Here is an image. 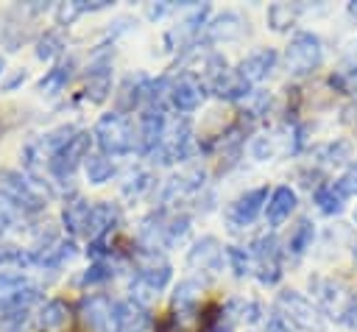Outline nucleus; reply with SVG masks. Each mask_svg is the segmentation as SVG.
I'll return each instance as SVG.
<instances>
[{
	"instance_id": "f257e3e1",
	"label": "nucleus",
	"mask_w": 357,
	"mask_h": 332,
	"mask_svg": "<svg viewBox=\"0 0 357 332\" xmlns=\"http://www.w3.org/2000/svg\"><path fill=\"white\" fill-rule=\"evenodd\" d=\"M190 234V218L184 212H170V209H156L142 220L139 229V246L142 248H153V251H165L173 248L178 243H184V237Z\"/></svg>"
},
{
	"instance_id": "f03ea898",
	"label": "nucleus",
	"mask_w": 357,
	"mask_h": 332,
	"mask_svg": "<svg viewBox=\"0 0 357 332\" xmlns=\"http://www.w3.org/2000/svg\"><path fill=\"white\" fill-rule=\"evenodd\" d=\"M273 315L282 324L284 332L298 329V332H324L326 321L324 312L298 290H282L273 301Z\"/></svg>"
},
{
	"instance_id": "7ed1b4c3",
	"label": "nucleus",
	"mask_w": 357,
	"mask_h": 332,
	"mask_svg": "<svg viewBox=\"0 0 357 332\" xmlns=\"http://www.w3.org/2000/svg\"><path fill=\"white\" fill-rule=\"evenodd\" d=\"M92 139L103 156H123L137 148V128L131 126V120L126 114L109 112L95 123Z\"/></svg>"
},
{
	"instance_id": "20e7f679",
	"label": "nucleus",
	"mask_w": 357,
	"mask_h": 332,
	"mask_svg": "<svg viewBox=\"0 0 357 332\" xmlns=\"http://www.w3.org/2000/svg\"><path fill=\"white\" fill-rule=\"evenodd\" d=\"M324 61V42L312 31H296L284 47V67L290 75H310Z\"/></svg>"
},
{
	"instance_id": "39448f33",
	"label": "nucleus",
	"mask_w": 357,
	"mask_h": 332,
	"mask_svg": "<svg viewBox=\"0 0 357 332\" xmlns=\"http://www.w3.org/2000/svg\"><path fill=\"white\" fill-rule=\"evenodd\" d=\"M310 287L315 293V299L324 304V310L337 318L340 324H349V326H357V299L335 279H310Z\"/></svg>"
},
{
	"instance_id": "423d86ee",
	"label": "nucleus",
	"mask_w": 357,
	"mask_h": 332,
	"mask_svg": "<svg viewBox=\"0 0 357 332\" xmlns=\"http://www.w3.org/2000/svg\"><path fill=\"white\" fill-rule=\"evenodd\" d=\"M190 151H192V126H190L187 117H178V120H167L162 142L151 153V159L159 162V165H170V162L187 159Z\"/></svg>"
},
{
	"instance_id": "0eeeda50",
	"label": "nucleus",
	"mask_w": 357,
	"mask_h": 332,
	"mask_svg": "<svg viewBox=\"0 0 357 332\" xmlns=\"http://www.w3.org/2000/svg\"><path fill=\"white\" fill-rule=\"evenodd\" d=\"M0 193H6L11 201H17L28 215L42 212L47 204V193H42V184L33 179H25L17 170H6L0 173Z\"/></svg>"
},
{
	"instance_id": "6e6552de",
	"label": "nucleus",
	"mask_w": 357,
	"mask_h": 332,
	"mask_svg": "<svg viewBox=\"0 0 357 332\" xmlns=\"http://www.w3.org/2000/svg\"><path fill=\"white\" fill-rule=\"evenodd\" d=\"M251 262H254V276L262 285H276L282 279V246L273 234H262L251 243Z\"/></svg>"
},
{
	"instance_id": "1a4fd4ad",
	"label": "nucleus",
	"mask_w": 357,
	"mask_h": 332,
	"mask_svg": "<svg viewBox=\"0 0 357 332\" xmlns=\"http://www.w3.org/2000/svg\"><path fill=\"white\" fill-rule=\"evenodd\" d=\"M89 142H92V134L78 128L75 137H73L61 151H56V153L50 156V162H47V173H50V179H56V181H67V179L75 173V167L89 156Z\"/></svg>"
},
{
	"instance_id": "9d476101",
	"label": "nucleus",
	"mask_w": 357,
	"mask_h": 332,
	"mask_svg": "<svg viewBox=\"0 0 357 332\" xmlns=\"http://www.w3.org/2000/svg\"><path fill=\"white\" fill-rule=\"evenodd\" d=\"M170 276H173V268L162 251L142 248V246L134 248V279L151 285L153 290H162L170 282Z\"/></svg>"
},
{
	"instance_id": "9b49d317",
	"label": "nucleus",
	"mask_w": 357,
	"mask_h": 332,
	"mask_svg": "<svg viewBox=\"0 0 357 332\" xmlns=\"http://www.w3.org/2000/svg\"><path fill=\"white\" fill-rule=\"evenodd\" d=\"M206 98V86L192 75V73H178L176 78H170V89H167V103L178 112V114H190L195 112Z\"/></svg>"
},
{
	"instance_id": "f8f14e48",
	"label": "nucleus",
	"mask_w": 357,
	"mask_h": 332,
	"mask_svg": "<svg viewBox=\"0 0 357 332\" xmlns=\"http://www.w3.org/2000/svg\"><path fill=\"white\" fill-rule=\"evenodd\" d=\"M265 201H268V187H254L245 190L243 195H237L229 206H226V223L231 229H245L257 220L259 212H265Z\"/></svg>"
},
{
	"instance_id": "ddd939ff",
	"label": "nucleus",
	"mask_w": 357,
	"mask_h": 332,
	"mask_svg": "<svg viewBox=\"0 0 357 332\" xmlns=\"http://www.w3.org/2000/svg\"><path fill=\"white\" fill-rule=\"evenodd\" d=\"M114 307H117V301H112L103 293L84 296L81 299V307H78L81 324L89 332H114Z\"/></svg>"
},
{
	"instance_id": "4468645a",
	"label": "nucleus",
	"mask_w": 357,
	"mask_h": 332,
	"mask_svg": "<svg viewBox=\"0 0 357 332\" xmlns=\"http://www.w3.org/2000/svg\"><path fill=\"white\" fill-rule=\"evenodd\" d=\"M165 126H167L165 109H142L139 126H137V148H139V153L151 156L159 148L162 134H165Z\"/></svg>"
},
{
	"instance_id": "2eb2a0df",
	"label": "nucleus",
	"mask_w": 357,
	"mask_h": 332,
	"mask_svg": "<svg viewBox=\"0 0 357 332\" xmlns=\"http://www.w3.org/2000/svg\"><path fill=\"white\" fill-rule=\"evenodd\" d=\"M276 61H279V56H276V50H273V47H259V50L248 53V56H245L234 70H237V75H240L248 86H254V84L265 81V78L273 73Z\"/></svg>"
},
{
	"instance_id": "dca6fc26",
	"label": "nucleus",
	"mask_w": 357,
	"mask_h": 332,
	"mask_svg": "<svg viewBox=\"0 0 357 332\" xmlns=\"http://www.w3.org/2000/svg\"><path fill=\"white\" fill-rule=\"evenodd\" d=\"M226 257V246L218 243V237H201L190 254H187V265L192 271H206V273H218Z\"/></svg>"
},
{
	"instance_id": "f3484780",
	"label": "nucleus",
	"mask_w": 357,
	"mask_h": 332,
	"mask_svg": "<svg viewBox=\"0 0 357 332\" xmlns=\"http://www.w3.org/2000/svg\"><path fill=\"white\" fill-rule=\"evenodd\" d=\"M117 220H120L117 206H114V204H106V201H98V204H92V209H89L84 237H86L89 243H95V240H109V234L114 232Z\"/></svg>"
},
{
	"instance_id": "a211bd4d",
	"label": "nucleus",
	"mask_w": 357,
	"mask_h": 332,
	"mask_svg": "<svg viewBox=\"0 0 357 332\" xmlns=\"http://www.w3.org/2000/svg\"><path fill=\"white\" fill-rule=\"evenodd\" d=\"M243 31H245V20L234 11H223L204 25L201 39L204 42H231V39H240Z\"/></svg>"
},
{
	"instance_id": "6ab92c4d",
	"label": "nucleus",
	"mask_w": 357,
	"mask_h": 332,
	"mask_svg": "<svg viewBox=\"0 0 357 332\" xmlns=\"http://www.w3.org/2000/svg\"><path fill=\"white\" fill-rule=\"evenodd\" d=\"M293 209H296V190H290L287 184L276 187V190L268 195V201H265V220H268V226H271V229L282 226V223L290 218Z\"/></svg>"
},
{
	"instance_id": "aec40b11",
	"label": "nucleus",
	"mask_w": 357,
	"mask_h": 332,
	"mask_svg": "<svg viewBox=\"0 0 357 332\" xmlns=\"http://www.w3.org/2000/svg\"><path fill=\"white\" fill-rule=\"evenodd\" d=\"M151 326V315L145 307L128 301H117L114 307V332H145Z\"/></svg>"
},
{
	"instance_id": "412c9836",
	"label": "nucleus",
	"mask_w": 357,
	"mask_h": 332,
	"mask_svg": "<svg viewBox=\"0 0 357 332\" xmlns=\"http://www.w3.org/2000/svg\"><path fill=\"white\" fill-rule=\"evenodd\" d=\"M70 324V304L64 299H50L39 307L36 329L39 332H64Z\"/></svg>"
},
{
	"instance_id": "4be33fe9",
	"label": "nucleus",
	"mask_w": 357,
	"mask_h": 332,
	"mask_svg": "<svg viewBox=\"0 0 357 332\" xmlns=\"http://www.w3.org/2000/svg\"><path fill=\"white\" fill-rule=\"evenodd\" d=\"M112 92V67L109 61H95L86 73V86H84V95L89 103H103Z\"/></svg>"
},
{
	"instance_id": "5701e85b",
	"label": "nucleus",
	"mask_w": 357,
	"mask_h": 332,
	"mask_svg": "<svg viewBox=\"0 0 357 332\" xmlns=\"http://www.w3.org/2000/svg\"><path fill=\"white\" fill-rule=\"evenodd\" d=\"M89 209L92 204L84 198V195H70V201L64 204L61 209V220H64V229L73 234V237H84V229H86V218H89Z\"/></svg>"
},
{
	"instance_id": "b1692460",
	"label": "nucleus",
	"mask_w": 357,
	"mask_h": 332,
	"mask_svg": "<svg viewBox=\"0 0 357 332\" xmlns=\"http://www.w3.org/2000/svg\"><path fill=\"white\" fill-rule=\"evenodd\" d=\"M204 187V167H187L184 173L173 176L167 184H165V193H162V201H170V198H181L187 193H195Z\"/></svg>"
},
{
	"instance_id": "393cba45",
	"label": "nucleus",
	"mask_w": 357,
	"mask_h": 332,
	"mask_svg": "<svg viewBox=\"0 0 357 332\" xmlns=\"http://www.w3.org/2000/svg\"><path fill=\"white\" fill-rule=\"evenodd\" d=\"M312 201H315V206H318L324 215H340L343 206H346V195L340 193V187H337L335 181L318 184L315 193H312Z\"/></svg>"
},
{
	"instance_id": "a878e982",
	"label": "nucleus",
	"mask_w": 357,
	"mask_h": 332,
	"mask_svg": "<svg viewBox=\"0 0 357 332\" xmlns=\"http://www.w3.org/2000/svg\"><path fill=\"white\" fill-rule=\"evenodd\" d=\"M73 78V61H59L56 67H50L42 81H39V92L42 95H59Z\"/></svg>"
},
{
	"instance_id": "bb28decb",
	"label": "nucleus",
	"mask_w": 357,
	"mask_h": 332,
	"mask_svg": "<svg viewBox=\"0 0 357 332\" xmlns=\"http://www.w3.org/2000/svg\"><path fill=\"white\" fill-rule=\"evenodd\" d=\"M312 237H315V226L310 218H301L293 229H290V237H287V251L293 257H301L310 246H312Z\"/></svg>"
},
{
	"instance_id": "cd10ccee",
	"label": "nucleus",
	"mask_w": 357,
	"mask_h": 332,
	"mask_svg": "<svg viewBox=\"0 0 357 332\" xmlns=\"http://www.w3.org/2000/svg\"><path fill=\"white\" fill-rule=\"evenodd\" d=\"M84 167H86L89 184H106L114 176V162L109 156H103V153H89L84 159Z\"/></svg>"
},
{
	"instance_id": "c85d7f7f",
	"label": "nucleus",
	"mask_w": 357,
	"mask_h": 332,
	"mask_svg": "<svg viewBox=\"0 0 357 332\" xmlns=\"http://www.w3.org/2000/svg\"><path fill=\"white\" fill-rule=\"evenodd\" d=\"M109 0H98V3H86V0H73V3H59L56 6V20L59 25H70L75 17L86 14V11H98V8H106Z\"/></svg>"
},
{
	"instance_id": "c756f323",
	"label": "nucleus",
	"mask_w": 357,
	"mask_h": 332,
	"mask_svg": "<svg viewBox=\"0 0 357 332\" xmlns=\"http://www.w3.org/2000/svg\"><path fill=\"white\" fill-rule=\"evenodd\" d=\"M296 17H298V6H290V3H273L268 6V14H265L273 31H287L296 22Z\"/></svg>"
},
{
	"instance_id": "7c9ffc66",
	"label": "nucleus",
	"mask_w": 357,
	"mask_h": 332,
	"mask_svg": "<svg viewBox=\"0 0 357 332\" xmlns=\"http://www.w3.org/2000/svg\"><path fill=\"white\" fill-rule=\"evenodd\" d=\"M226 262L234 271L237 279H245L254 273V262H251V251L243 246H226Z\"/></svg>"
},
{
	"instance_id": "2f4dec72",
	"label": "nucleus",
	"mask_w": 357,
	"mask_h": 332,
	"mask_svg": "<svg viewBox=\"0 0 357 332\" xmlns=\"http://www.w3.org/2000/svg\"><path fill=\"white\" fill-rule=\"evenodd\" d=\"M25 218H28V212H25L17 201H11L6 193H0V232L14 229V226L22 223Z\"/></svg>"
},
{
	"instance_id": "473e14b6",
	"label": "nucleus",
	"mask_w": 357,
	"mask_h": 332,
	"mask_svg": "<svg viewBox=\"0 0 357 332\" xmlns=\"http://www.w3.org/2000/svg\"><path fill=\"white\" fill-rule=\"evenodd\" d=\"M329 86L340 95H357V64L340 67L329 75Z\"/></svg>"
},
{
	"instance_id": "72a5a7b5",
	"label": "nucleus",
	"mask_w": 357,
	"mask_h": 332,
	"mask_svg": "<svg viewBox=\"0 0 357 332\" xmlns=\"http://www.w3.org/2000/svg\"><path fill=\"white\" fill-rule=\"evenodd\" d=\"M61 50H64V39H61L59 31H47V33L36 42V59H42V61L56 59Z\"/></svg>"
},
{
	"instance_id": "f704fd0d",
	"label": "nucleus",
	"mask_w": 357,
	"mask_h": 332,
	"mask_svg": "<svg viewBox=\"0 0 357 332\" xmlns=\"http://www.w3.org/2000/svg\"><path fill=\"white\" fill-rule=\"evenodd\" d=\"M151 187H153V176L145 173V170H134V173L128 176V181L123 184V195H126V198H139V195H145Z\"/></svg>"
},
{
	"instance_id": "c9c22d12",
	"label": "nucleus",
	"mask_w": 357,
	"mask_h": 332,
	"mask_svg": "<svg viewBox=\"0 0 357 332\" xmlns=\"http://www.w3.org/2000/svg\"><path fill=\"white\" fill-rule=\"evenodd\" d=\"M112 273H114V271H112V262L95 259V262L78 276V285H89V287H92V285H103L106 279H112Z\"/></svg>"
},
{
	"instance_id": "e433bc0d",
	"label": "nucleus",
	"mask_w": 357,
	"mask_h": 332,
	"mask_svg": "<svg viewBox=\"0 0 357 332\" xmlns=\"http://www.w3.org/2000/svg\"><path fill=\"white\" fill-rule=\"evenodd\" d=\"M349 153H351V145H349L346 139H337V142L324 145V148L318 151V159H321L324 165H340V162L349 159Z\"/></svg>"
},
{
	"instance_id": "4c0bfd02",
	"label": "nucleus",
	"mask_w": 357,
	"mask_h": 332,
	"mask_svg": "<svg viewBox=\"0 0 357 332\" xmlns=\"http://www.w3.org/2000/svg\"><path fill=\"white\" fill-rule=\"evenodd\" d=\"M335 184L340 187V193H343L346 198H349V195H357V165H351Z\"/></svg>"
},
{
	"instance_id": "58836bf2",
	"label": "nucleus",
	"mask_w": 357,
	"mask_h": 332,
	"mask_svg": "<svg viewBox=\"0 0 357 332\" xmlns=\"http://www.w3.org/2000/svg\"><path fill=\"white\" fill-rule=\"evenodd\" d=\"M25 78H28V73H25V70H14L11 75H6V78H3L0 89H3V92H14V89H17V86H20Z\"/></svg>"
},
{
	"instance_id": "ea45409f",
	"label": "nucleus",
	"mask_w": 357,
	"mask_h": 332,
	"mask_svg": "<svg viewBox=\"0 0 357 332\" xmlns=\"http://www.w3.org/2000/svg\"><path fill=\"white\" fill-rule=\"evenodd\" d=\"M346 8H349V14H351V17H354V20H357V0H351V3H349V6H346Z\"/></svg>"
},
{
	"instance_id": "a19ab883",
	"label": "nucleus",
	"mask_w": 357,
	"mask_h": 332,
	"mask_svg": "<svg viewBox=\"0 0 357 332\" xmlns=\"http://www.w3.org/2000/svg\"><path fill=\"white\" fill-rule=\"evenodd\" d=\"M209 332H229V326H220V324H218V326H212Z\"/></svg>"
},
{
	"instance_id": "79ce46f5",
	"label": "nucleus",
	"mask_w": 357,
	"mask_h": 332,
	"mask_svg": "<svg viewBox=\"0 0 357 332\" xmlns=\"http://www.w3.org/2000/svg\"><path fill=\"white\" fill-rule=\"evenodd\" d=\"M0 73H3V56H0Z\"/></svg>"
},
{
	"instance_id": "37998d69",
	"label": "nucleus",
	"mask_w": 357,
	"mask_h": 332,
	"mask_svg": "<svg viewBox=\"0 0 357 332\" xmlns=\"http://www.w3.org/2000/svg\"><path fill=\"white\" fill-rule=\"evenodd\" d=\"M354 220H357V209H354Z\"/></svg>"
}]
</instances>
